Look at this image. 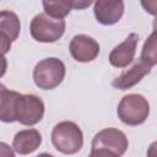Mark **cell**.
Segmentation results:
<instances>
[{
	"instance_id": "11",
	"label": "cell",
	"mask_w": 157,
	"mask_h": 157,
	"mask_svg": "<svg viewBox=\"0 0 157 157\" xmlns=\"http://www.w3.org/2000/svg\"><path fill=\"white\" fill-rule=\"evenodd\" d=\"M150 72H151V66L146 65L141 60L135 61L131 67H129L128 70H124L118 77H115L112 81V86L121 91L129 90L135 85H137Z\"/></svg>"
},
{
	"instance_id": "1",
	"label": "cell",
	"mask_w": 157,
	"mask_h": 157,
	"mask_svg": "<svg viewBox=\"0 0 157 157\" xmlns=\"http://www.w3.org/2000/svg\"><path fill=\"white\" fill-rule=\"evenodd\" d=\"M53 146L64 155H74L83 146V134L74 121H60L52 130Z\"/></svg>"
},
{
	"instance_id": "6",
	"label": "cell",
	"mask_w": 157,
	"mask_h": 157,
	"mask_svg": "<svg viewBox=\"0 0 157 157\" xmlns=\"http://www.w3.org/2000/svg\"><path fill=\"white\" fill-rule=\"evenodd\" d=\"M128 146L129 141L126 135L115 128H105L98 131L92 140V150L105 148L117 153L119 157L125 153Z\"/></svg>"
},
{
	"instance_id": "8",
	"label": "cell",
	"mask_w": 157,
	"mask_h": 157,
	"mask_svg": "<svg viewBox=\"0 0 157 157\" xmlns=\"http://www.w3.org/2000/svg\"><path fill=\"white\" fill-rule=\"evenodd\" d=\"M97 22L103 26H112L120 21L124 15V1L121 0H98L93 5Z\"/></svg>"
},
{
	"instance_id": "18",
	"label": "cell",
	"mask_w": 157,
	"mask_h": 157,
	"mask_svg": "<svg viewBox=\"0 0 157 157\" xmlns=\"http://www.w3.org/2000/svg\"><path fill=\"white\" fill-rule=\"evenodd\" d=\"M0 156L1 157H15V153L7 144L0 142Z\"/></svg>"
},
{
	"instance_id": "19",
	"label": "cell",
	"mask_w": 157,
	"mask_h": 157,
	"mask_svg": "<svg viewBox=\"0 0 157 157\" xmlns=\"http://www.w3.org/2000/svg\"><path fill=\"white\" fill-rule=\"evenodd\" d=\"M147 157H157V140L151 142L147 148Z\"/></svg>"
},
{
	"instance_id": "14",
	"label": "cell",
	"mask_w": 157,
	"mask_h": 157,
	"mask_svg": "<svg viewBox=\"0 0 157 157\" xmlns=\"http://www.w3.org/2000/svg\"><path fill=\"white\" fill-rule=\"evenodd\" d=\"M152 27L153 31L145 40L140 55V60L151 67L157 65V17L153 20Z\"/></svg>"
},
{
	"instance_id": "9",
	"label": "cell",
	"mask_w": 157,
	"mask_h": 157,
	"mask_svg": "<svg viewBox=\"0 0 157 157\" xmlns=\"http://www.w3.org/2000/svg\"><path fill=\"white\" fill-rule=\"evenodd\" d=\"M21 29L20 20L17 15L9 10H2L0 12V38H1V52L5 55L11 48L12 42L18 38Z\"/></svg>"
},
{
	"instance_id": "17",
	"label": "cell",
	"mask_w": 157,
	"mask_h": 157,
	"mask_svg": "<svg viewBox=\"0 0 157 157\" xmlns=\"http://www.w3.org/2000/svg\"><path fill=\"white\" fill-rule=\"evenodd\" d=\"M88 157H119L117 153L105 150V148H97V150H92Z\"/></svg>"
},
{
	"instance_id": "16",
	"label": "cell",
	"mask_w": 157,
	"mask_h": 157,
	"mask_svg": "<svg viewBox=\"0 0 157 157\" xmlns=\"http://www.w3.org/2000/svg\"><path fill=\"white\" fill-rule=\"evenodd\" d=\"M141 6L145 9L146 12L150 15H153L157 17V0H147V1H141Z\"/></svg>"
},
{
	"instance_id": "4",
	"label": "cell",
	"mask_w": 157,
	"mask_h": 157,
	"mask_svg": "<svg viewBox=\"0 0 157 157\" xmlns=\"http://www.w3.org/2000/svg\"><path fill=\"white\" fill-rule=\"evenodd\" d=\"M65 20L50 17L45 12L36 15L29 26L31 36L34 40L40 43H54L60 39L65 32Z\"/></svg>"
},
{
	"instance_id": "15",
	"label": "cell",
	"mask_w": 157,
	"mask_h": 157,
	"mask_svg": "<svg viewBox=\"0 0 157 157\" xmlns=\"http://www.w3.org/2000/svg\"><path fill=\"white\" fill-rule=\"evenodd\" d=\"M43 9L50 17L64 20L74 9V1H43Z\"/></svg>"
},
{
	"instance_id": "3",
	"label": "cell",
	"mask_w": 157,
	"mask_h": 157,
	"mask_svg": "<svg viewBox=\"0 0 157 157\" xmlns=\"http://www.w3.org/2000/svg\"><path fill=\"white\" fill-rule=\"evenodd\" d=\"M65 65L58 58H45L33 69V81L42 90H54L65 77Z\"/></svg>"
},
{
	"instance_id": "2",
	"label": "cell",
	"mask_w": 157,
	"mask_h": 157,
	"mask_svg": "<svg viewBox=\"0 0 157 157\" xmlns=\"http://www.w3.org/2000/svg\"><path fill=\"white\" fill-rule=\"evenodd\" d=\"M119 119L129 126H137L146 121L150 114V103L140 93L124 96L117 108Z\"/></svg>"
},
{
	"instance_id": "13",
	"label": "cell",
	"mask_w": 157,
	"mask_h": 157,
	"mask_svg": "<svg viewBox=\"0 0 157 157\" xmlns=\"http://www.w3.org/2000/svg\"><path fill=\"white\" fill-rule=\"evenodd\" d=\"M18 92L7 90L4 85L0 87V119L4 123H13V104Z\"/></svg>"
},
{
	"instance_id": "7",
	"label": "cell",
	"mask_w": 157,
	"mask_h": 157,
	"mask_svg": "<svg viewBox=\"0 0 157 157\" xmlns=\"http://www.w3.org/2000/svg\"><path fill=\"white\" fill-rule=\"evenodd\" d=\"M71 56L78 63L93 61L99 54L98 42L87 34H76L69 44Z\"/></svg>"
},
{
	"instance_id": "20",
	"label": "cell",
	"mask_w": 157,
	"mask_h": 157,
	"mask_svg": "<svg viewBox=\"0 0 157 157\" xmlns=\"http://www.w3.org/2000/svg\"><path fill=\"white\" fill-rule=\"evenodd\" d=\"M37 157H54L53 155H49V153H39Z\"/></svg>"
},
{
	"instance_id": "12",
	"label": "cell",
	"mask_w": 157,
	"mask_h": 157,
	"mask_svg": "<svg viewBox=\"0 0 157 157\" xmlns=\"http://www.w3.org/2000/svg\"><path fill=\"white\" fill-rule=\"evenodd\" d=\"M42 144V135L37 129L20 130L12 141L13 151L18 155H29L34 152Z\"/></svg>"
},
{
	"instance_id": "10",
	"label": "cell",
	"mask_w": 157,
	"mask_h": 157,
	"mask_svg": "<svg viewBox=\"0 0 157 157\" xmlns=\"http://www.w3.org/2000/svg\"><path fill=\"white\" fill-rule=\"evenodd\" d=\"M139 43L137 33H130L123 43L114 47L109 54V63L115 67H125L128 66L135 56L136 47Z\"/></svg>"
},
{
	"instance_id": "5",
	"label": "cell",
	"mask_w": 157,
	"mask_h": 157,
	"mask_svg": "<svg viewBox=\"0 0 157 157\" xmlns=\"http://www.w3.org/2000/svg\"><path fill=\"white\" fill-rule=\"evenodd\" d=\"M13 115L15 120L22 125H36L44 115V103L36 94L18 93L13 104Z\"/></svg>"
}]
</instances>
